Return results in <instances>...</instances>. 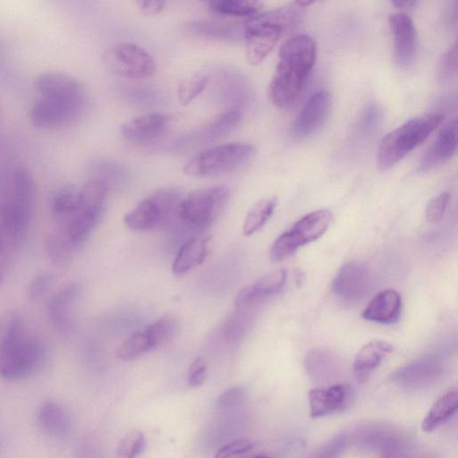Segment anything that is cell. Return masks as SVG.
I'll use <instances>...</instances> for the list:
<instances>
[{"label":"cell","instance_id":"22","mask_svg":"<svg viewBox=\"0 0 458 458\" xmlns=\"http://www.w3.org/2000/svg\"><path fill=\"white\" fill-rule=\"evenodd\" d=\"M184 33L199 38L233 42L242 38L243 25L225 21H192L182 26Z\"/></svg>","mask_w":458,"mask_h":458},{"label":"cell","instance_id":"18","mask_svg":"<svg viewBox=\"0 0 458 458\" xmlns=\"http://www.w3.org/2000/svg\"><path fill=\"white\" fill-rule=\"evenodd\" d=\"M443 363L436 357H425L397 370L394 380L402 387L418 389L434 383L443 373Z\"/></svg>","mask_w":458,"mask_h":458},{"label":"cell","instance_id":"26","mask_svg":"<svg viewBox=\"0 0 458 458\" xmlns=\"http://www.w3.org/2000/svg\"><path fill=\"white\" fill-rule=\"evenodd\" d=\"M79 293L80 285L76 283H70L56 292L48 301L49 318L61 333H67L71 328L70 310Z\"/></svg>","mask_w":458,"mask_h":458},{"label":"cell","instance_id":"32","mask_svg":"<svg viewBox=\"0 0 458 458\" xmlns=\"http://www.w3.org/2000/svg\"><path fill=\"white\" fill-rule=\"evenodd\" d=\"M79 190L70 184L58 187L51 197V209L55 216L65 222L76 210Z\"/></svg>","mask_w":458,"mask_h":458},{"label":"cell","instance_id":"37","mask_svg":"<svg viewBox=\"0 0 458 458\" xmlns=\"http://www.w3.org/2000/svg\"><path fill=\"white\" fill-rule=\"evenodd\" d=\"M146 437L140 430H132L119 442L117 455L119 458H137L146 447Z\"/></svg>","mask_w":458,"mask_h":458},{"label":"cell","instance_id":"39","mask_svg":"<svg viewBox=\"0 0 458 458\" xmlns=\"http://www.w3.org/2000/svg\"><path fill=\"white\" fill-rule=\"evenodd\" d=\"M381 110L376 105L367 106L360 116L356 127L355 137L364 139L377 127L381 119Z\"/></svg>","mask_w":458,"mask_h":458},{"label":"cell","instance_id":"24","mask_svg":"<svg viewBox=\"0 0 458 458\" xmlns=\"http://www.w3.org/2000/svg\"><path fill=\"white\" fill-rule=\"evenodd\" d=\"M211 235L200 231L187 239L180 247L173 262L172 270L176 276H183L203 263L208 253Z\"/></svg>","mask_w":458,"mask_h":458},{"label":"cell","instance_id":"44","mask_svg":"<svg viewBox=\"0 0 458 458\" xmlns=\"http://www.w3.org/2000/svg\"><path fill=\"white\" fill-rule=\"evenodd\" d=\"M449 198L447 192H442L428 201L426 207V219L428 222L435 224L442 220Z\"/></svg>","mask_w":458,"mask_h":458},{"label":"cell","instance_id":"36","mask_svg":"<svg viewBox=\"0 0 458 458\" xmlns=\"http://www.w3.org/2000/svg\"><path fill=\"white\" fill-rule=\"evenodd\" d=\"M331 357L321 352H313L307 356L306 369L316 380H329L335 371Z\"/></svg>","mask_w":458,"mask_h":458},{"label":"cell","instance_id":"23","mask_svg":"<svg viewBox=\"0 0 458 458\" xmlns=\"http://www.w3.org/2000/svg\"><path fill=\"white\" fill-rule=\"evenodd\" d=\"M457 148L456 120L445 125L425 151L419 165L420 172H427L450 159Z\"/></svg>","mask_w":458,"mask_h":458},{"label":"cell","instance_id":"51","mask_svg":"<svg viewBox=\"0 0 458 458\" xmlns=\"http://www.w3.org/2000/svg\"><path fill=\"white\" fill-rule=\"evenodd\" d=\"M411 458H414V457H411ZM417 458H434V457L425 456V457H417Z\"/></svg>","mask_w":458,"mask_h":458},{"label":"cell","instance_id":"49","mask_svg":"<svg viewBox=\"0 0 458 458\" xmlns=\"http://www.w3.org/2000/svg\"><path fill=\"white\" fill-rule=\"evenodd\" d=\"M392 4L400 9L408 10V9H412L413 7H415L417 5L418 2L417 1H393Z\"/></svg>","mask_w":458,"mask_h":458},{"label":"cell","instance_id":"48","mask_svg":"<svg viewBox=\"0 0 458 458\" xmlns=\"http://www.w3.org/2000/svg\"><path fill=\"white\" fill-rule=\"evenodd\" d=\"M138 7L146 13L155 14L163 11L166 2L164 1H154V0H143L136 2Z\"/></svg>","mask_w":458,"mask_h":458},{"label":"cell","instance_id":"12","mask_svg":"<svg viewBox=\"0 0 458 458\" xmlns=\"http://www.w3.org/2000/svg\"><path fill=\"white\" fill-rule=\"evenodd\" d=\"M242 113L240 108H230L211 121L188 131L174 145V150L187 153L209 145L229 133L240 123Z\"/></svg>","mask_w":458,"mask_h":458},{"label":"cell","instance_id":"29","mask_svg":"<svg viewBox=\"0 0 458 458\" xmlns=\"http://www.w3.org/2000/svg\"><path fill=\"white\" fill-rule=\"evenodd\" d=\"M458 396L455 389L439 397L422 420L421 428L430 432L451 418L457 410Z\"/></svg>","mask_w":458,"mask_h":458},{"label":"cell","instance_id":"52","mask_svg":"<svg viewBox=\"0 0 458 458\" xmlns=\"http://www.w3.org/2000/svg\"><path fill=\"white\" fill-rule=\"evenodd\" d=\"M0 48H1V46H0Z\"/></svg>","mask_w":458,"mask_h":458},{"label":"cell","instance_id":"15","mask_svg":"<svg viewBox=\"0 0 458 458\" xmlns=\"http://www.w3.org/2000/svg\"><path fill=\"white\" fill-rule=\"evenodd\" d=\"M371 284L368 268L360 262H348L336 274L332 290L345 303H356L362 300Z\"/></svg>","mask_w":458,"mask_h":458},{"label":"cell","instance_id":"50","mask_svg":"<svg viewBox=\"0 0 458 458\" xmlns=\"http://www.w3.org/2000/svg\"><path fill=\"white\" fill-rule=\"evenodd\" d=\"M253 458H270V457H268L267 455H264V454H261V455H257V456H255Z\"/></svg>","mask_w":458,"mask_h":458},{"label":"cell","instance_id":"5","mask_svg":"<svg viewBox=\"0 0 458 458\" xmlns=\"http://www.w3.org/2000/svg\"><path fill=\"white\" fill-rule=\"evenodd\" d=\"M252 144L233 142L202 150L192 156L183 165L182 172L194 177H210L238 170L254 156Z\"/></svg>","mask_w":458,"mask_h":458},{"label":"cell","instance_id":"10","mask_svg":"<svg viewBox=\"0 0 458 458\" xmlns=\"http://www.w3.org/2000/svg\"><path fill=\"white\" fill-rule=\"evenodd\" d=\"M176 327L174 317L163 316L125 338L116 349V357L126 361L138 359L171 340Z\"/></svg>","mask_w":458,"mask_h":458},{"label":"cell","instance_id":"6","mask_svg":"<svg viewBox=\"0 0 458 458\" xmlns=\"http://www.w3.org/2000/svg\"><path fill=\"white\" fill-rule=\"evenodd\" d=\"M180 190L174 187L158 189L142 199L123 218L128 228L144 232L159 228L176 216L182 199Z\"/></svg>","mask_w":458,"mask_h":458},{"label":"cell","instance_id":"2","mask_svg":"<svg viewBox=\"0 0 458 458\" xmlns=\"http://www.w3.org/2000/svg\"><path fill=\"white\" fill-rule=\"evenodd\" d=\"M303 7L296 2L249 17L243 25L242 38L245 41L249 63L258 65L276 47L281 35L295 25Z\"/></svg>","mask_w":458,"mask_h":458},{"label":"cell","instance_id":"25","mask_svg":"<svg viewBox=\"0 0 458 458\" xmlns=\"http://www.w3.org/2000/svg\"><path fill=\"white\" fill-rule=\"evenodd\" d=\"M402 311L401 295L393 289L377 293L362 311V318L380 324H394Z\"/></svg>","mask_w":458,"mask_h":458},{"label":"cell","instance_id":"16","mask_svg":"<svg viewBox=\"0 0 458 458\" xmlns=\"http://www.w3.org/2000/svg\"><path fill=\"white\" fill-rule=\"evenodd\" d=\"M389 27L395 63L399 67L408 69L413 64L418 49V38L413 21L407 13H395L389 16Z\"/></svg>","mask_w":458,"mask_h":458},{"label":"cell","instance_id":"3","mask_svg":"<svg viewBox=\"0 0 458 458\" xmlns=\"http://www.w3.org/2000/svg\"><path fill=\"white\" fill-rule=\"evenodd\" d=\"M442 113L412 118L388 132L381 140L377 153V165L387 171L414 148L425 141L444 120Z\"/></svg>","mask_w":458,"mask_h":458},{"label":"cell","instance_id":"41","mask_svg":"<svg viewBox=\"0 0 458 458\" xmlns=\"http://www.w3.org/2000/svg\"><path fill=\"white\" fill-rule=\"evenodd\" d=\"M55 276L52 272H42L37 275L28 287V297L33 301L42 300L53 286Z\"/></svg>","mask_w":458,"mask_h":458},{"label":"cell","instance_id":"17","mask_svg":"<svg viewBox=\"0 0 458 458\" xmlns=\"http://www.w3.org/2000/svg\"><path fill=\"white\" fill-rule=\"evenodd\" d=\"M331 107L332 96L328 91L319 90L312 94L293 123V136L302 139L313 134L326 123Z\"/></svg>","mask_w":458,"mask_h":458},{"label":"cell","instance_id":"27","mask_svg":"<svg viewBox=\"0 0 458 458\" xmlns=\"http://www.w3.org/2000/svg\"><path fill=\"white\" fill-rule=\"evenodd\" d=\"M392 351L393 345L386 341L375 340L365 344L354 359L353 374L356 380L366 382L383 358Z\"/></svg>","mask_w":458,"mask_h":458},{"label":"cell","instance_id":"1","mask_svg":"<svg viewBox=\"0 0 458 458\" xmlns=\"http://www.w3.org/2000/svg\"><path fill=\"white\" fill-rule=\"evenodd\" d=\"M316 54V43L306 34L293 36L283 43L268 86L269 98L276 107L285 109L296 101L313 68Z\"/></svg>","mask_w":458,"mask_h":458},{"label":"cell","instance_id":"13","mask_svg":"<svg viewBox=\"0 0 458 458\" xmlns=\"http://www.w3.org/2000/svg\"><path fill=\"white\" fill-rule=\"evenodd\" d=\"M84 107V105L39 97L30 108V119L38 128H60L76 120Z\"/></svg>","mask_w":458,"mask_h":458},{"label":"cell","instance_id":"9","mask_svg":"<svg viewBox=\"0 0 458 458\" xmlns=\"http://www.w3.org/2000/svg\"><path fill=\"white\" fill-rule=\"evenodd\" d=\"M332 220L333 215L327 209L305 215L276 239L270 250L271 260H283L300 247L318 240L328 229Z\"/></svg>","mask_w":458,"mask_h":458},{"label":"cell","instance_id":"40","mask_svg":"<svg viewBox=\"0 0 458 458\" xmlns=\"http://www.w3.org/2000/svg\"><path fill=\"white\" fill-rule=\"evenodd\" d=\"M348 444L345 433L338 434L310 454L308 458H339Z\"/></svg>","mask_w":458,"mask_h":458},{"label":"cell","instance_id":"42","mask_svg":"<svg viewBox=\"0 0 458 458\" xmlns=\"http://www.w3.org/2000/svg\"><path fill=\"white\" fill-rule=\"evenodd\" d=\"M457 73V43L454 42L442 55L438 66V78L446 82Z\"/></svg>","mask_w":458,"mask_h":458},{"label":"cell","instance_id":"31","mask_svg":"<svg viewBox=\"0 0 458 458\" xmlns=\"http://www.w3.org/2000/svg\"><path fill=\"white\" fill-rule=\"evenodd\" d=\"M276 205V197L265 198L255 203L245 217L243 234L250 236L259 232L269 220Z\"/></svg>","mask_w":458,"mask_h":458},{"label":"cell","instance_id":"4","mask_svg":"<svg viewBox=\"0 0 458 458\" xmlns=\"http://www.w3.org/2000/svg\"><path fill=\"white\" fill-rule=\"evenodd\" d=\"M107 184L99 178L87 181L78 192L75 212L63 223V230L74 250L88 239L103 215Z\"/></svg>","mask_w":458,"mask_h":458},{"label":"cell","instance_id":"20","mask_svg":"<svg viewBox=\"0 0 458 458\" xmlns=\"http://www.w3.org/2000/svg\"><path fill=\"white\" fill-rule=\"evenodd\" d=\"M286 280L287 271L285 269H278L266 274L239 291L235 297L236 307L239 309L250 307L279 293Z\"/></svg>","mask_w":458,"mask_h":458},{"label":"cell","instance_id":"8","mask_svg":"<svg viewBox=\"0 0 458 458\" xmlns=\"http://www.w3.org/2000/svg\"><path fill=\"white\" fill-rule=\"evenodd\" d=\"M43 358L41 342L23 327L0 349V376L11 380L26 377L37 369Z\"/></svg>","mask_w":458,"mask_h":458},{"label":"cell","instance_id":"30","mask_svg":"<svg viewBox=\"0 0 458 458\" xmlns=\"http://www.w3.org/2000/svg\"><path fill=\"white\" fill-rule=\"evenodd\" d=\"M397 434L388 426L378 423L366 424L358 428L354 434L355 443L364 449H382Z\"/></svg>","mask_w":458,"mask_h":458},{"label":"cell","instance_id":"35","mask_svg":"<svg viewBox=\"0 0 458 458\" xmlns=\"http://www.w3.org/2000/svg\"><path fill=\"white\" fill-rule=\"evenodd\" d=\"M209 75L197 72L182 80L178 86L177 98L181 105L186 106L197 98L207 87Z\"/></svg>","mask_w":458,"mask_h":458},{"label":"cell","instance_id":"47","mask_svg":"<svg viewBox=\"0 0 458 458\" xmlns=\"http://www.w3.org/2000/svg\"><path fill=\"white\" fill-rule=\"evenodd\" d=\"M10 249L13 248L0 230V283L3 282L6 275Z\"/></svg>","mask_w":458,"mask_h":458},{"label":"cell","instance_id":"33","mask_svg":"<svg viewBox=\"0 0 458 458\" xmlns=\"http://www.w3.org/2000/svg\"><path fill=\"white\" fill-rule=\"evenodd\" d=\"M208 7L220 15L249 18L259 13L262 4L250 0H215L208 2Z\"/></svg>","mask_w":458,"mask_h":458},{"label":"cell","instance_id":"46","mask_svg":"<svg viewBox=\"0 0 458 458\" xmlns=\"http://www.w3.org/2000/svg\"><path fill=\"white\" fill-rule=\"evenodd\" d=\"M207 376L208 366L206 361L202 358H197L189 368L187 383L191 387H199L205 382Z\"/></svg>","mask_w":458,"mask_h":458},{"label":"cell","instance_id":"28","mask_svg":"<svg viewBox=\"0 0 458 458\" xmlns=\"http://www.w3.org/2000/svg\"><path fill=\"white\" fill-rule=\"evenodd\" d=\"M37 420L40 428L53 437H64L71 429V418L67 411L58 403L48 401L41 404Z\"/></svg>","mask_w":458,"mask_h":458},{"label":"cell","instance_id":"14","mask_svg":"<svg viewBox=\"0 0 458 458\" xmlns=\"http://www.w3.org/2000/svg\"><path fill=\"white\" fill-rule=\"evenodd\" d=\"M40 97L86 106V90L75 78L58 72L38 74L33 82Z\"/></svg>","mask_w":458,"mask_h":458},{"label":"cell","instance_id":"21","mask_svg":"<svg viewBox=\"0 0 458 458\" xmlns=\"http://www.w3.org/2000/svg\"><path fill=\"white\" fill-rule=\"evenodd\" d=\"M350 396V387L342 384L311 389L309 392L310 414L319 418L341 411L347 405Z\"/></svg>","mask_w":458,"mask_h":458},{"label":"cell","instance_id":"38","mask_svg":"<svg viewBox=\"0 0 458 458\" xmlns=\"http://www.w3.org/2000/svg\"><path fill=\"white\" fill-rule=\"evenodd\" d=\"M22 320L15 311H6L0 316V349L12 341L23 328Z\"/></svg>","mask_w":458,"mask_h":458},{"label":"cell","instance_id":"7","mask_svg":"<svg viewBox=\"0 0 458 458\" xmlns=\"http://www.w3.org/2000/svg\"><path fill=\"white\" fill-rule=\"evenodd\" d=\"M230 191L223 185L199 188L182 197L176 216L188 226L205 231L225 211Z\"/></svg>","mask_w":458,"mask_h":458},{"label":"cell","instance_id":"34","mask_svg":"<svg viewBox=\"0 0 458 458\" xmlns=\"http://www.w3.org/2000/svg\"><path fill=\"white\" fill-rule=\"evenodd\" d=\"M46 246L47 255L55 266L65 267L69 264L74 248L62 229L48 235Z\"/></svg>","mask_w":458,"mask_h":458},{"label":"cell","instance_id":"43","mask_svg":"<svg viewBox=\"0 0 458 458\" xmlns=\"http://www.w3.org/2000/svg\"><path fill=\"white\" fill-rule=\"evenodd\" d=\"M246 399V390L242 386H233L221 393L216 406L220 410H228L241 405Z\"/></svg>","mask_w":458,"mask_h":458},{"label":"cell","instance_id":"11","mask_svg":"<svg viewBox=\"0 0 458 458\" xmlns=\"http://www.w3.org/2000/svg\"><path fill=\"white\" fill-rule=\"evenodd\" d=\"M103 60L112 73L129 79L148 78L157 70L153 56L141 47L131 43L111 47L105 52Z\"/></svg>","mask_w":458,"mask_h":458},{"label":"cell","instance_id":"19","mask_svg":"<svg viewBox=\"0 0 458 458\" xmlns=\"http://www.w3.org/2000/svg\"><path fill=\"white\" fill-rule=\"evenodd\" d=\"M169 123L170 117L165 114L148 113L125 123L121 128V134L129 142L148 143L162 135Z\"/></svg>","mask_w":458,"mask_h":458},{"label":"cell","instance_id":"45","mask_svg":"<svg viewBox=\"0 0 458 458\" xmlns=\"http://www.w3.org/2000/svg\"><path fill=\"white\" fill-rule=\"evenodd\" d=\"M251 440L240 438L222 446L216 452L215 458H233L234 456L248 453L254 447Z\"/></svg>","mask_w":458,"mask_h":458}]
</instances>
